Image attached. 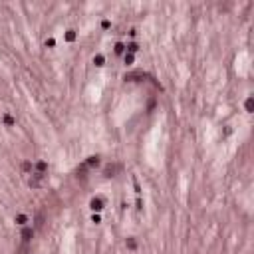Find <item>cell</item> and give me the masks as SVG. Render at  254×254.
Returning a JSON list of instances; mask_svg holds the SVG:
<instances>
[{"mask_svg":"<svg viewBox=\"0 0 254 254\" xmlns=\"http://www.w3.org/2000/svg\"><path fill=\"white\" fill-rule=\"evenodd\" d=\"M34 236V228L32 227H24L22 228V240L24 242H30V238Z\"/></svg>","mask_w":254,"mask_h":254,"instance_id":"6da1fadb","label":"cell"},{"mask_svg":"<svg viewBox=\"0 0 254 254\" xmlns=\"http://www.w3.org/2000/svg\"><path fill=\"white\" fill-rule=\"evenodd\" d=\"M46 171H48V163H46V161H40V163H36V173H38V175H44Z\"/></svg>","mask_w":254,"mask_h":254,"instance_id":"7a4b0ae2","label":"cell"},{"mask_svg":"<svg viewBox=\"0 0 254 254\" xmlns=\"http://www.w3.org/2000/svg\"><path fill=\"white\" fill-rule=\"evenodd\" d=\"M89 206H91L94 210H101V209H103V201H101V199H91Z\"/></svg>","mask_w":254,"mask_h":254,"instance_id":"3957f363","label":"cell"},{"mask_svg":"<svg viewBox=\"0 0 254 254\" xmlns=\"http://www.w3.org/2000/svg\"><path fill=\"white\" fill-rule=\"evenodd\" d=\"M117 169H119V165H107V167H105V171H103L105 177H111V175H113Z\"/></svg>","mask_w":254,"mask_h":254,"instance_id":"277c9868","label":"cell"},{"mask_svg":"<svg viewBox=\"0 0 254 254\" xmlns=\"http://www.w3.org/2000/svg\"><path fill=\"white\" fill-rule=\"evenodd\" d=\"M16 222L20 224V227H26V224H28V216L26 215H18L16 216Z\"/></svg>","mask_w":254,"mask_h":254,"instance_id":"5b68a950","label":"cell"},{"mask_svg":"<svg viewBox=\"0 0 254 254\" xmlns=\"http://www.w3.org/2000/svg\"><path fill=\"white\" fill-rule=\"evenodd\" d=\"M125 48H127V52H129V54H135V52L139 50V46L135 44V42H131V44H127Z\"/></svg>","mask_w":254,"mask_h":254,"instance_id":"8992f818","label":"cell"},{"mask_svg":"<svg viewBox=\"0 0 254 254\" xmlns=\"http://www.w3.org/2000/svg\"><path fill=\"white\" fill-rule=\"evenodd\" d=\"M125 246H127V248H131V250H135V248H137V242H135V238H127Z\"/></svg>","mask_w":254,"mask_h":254,"instance_id":"52a82bcc","label":"cell"},{"mask_svg":"<svg viewBox=\"0 0 254 254\" xmlns=\"http://www.w3.org/2000/svg\"><path fill=\"white\" fill-rule=\"evenodd\" d=\"M94 62H95V66H103L105 58H103V56H95V58H94Z\"/></svg>","mask_w":254,"mask_h":254,"instance_id":"ba28073f","label":"cell"},{"mask_svg":"<svg viewBox=\"0 0 254 254\" xmlns=\"http://www.w3.org/2000/svg\"><path fill=\"white\" fill-rule=\"evenodd\" d=\"M97 163H100V159H97V157H89V159H88V165H89V167H95Z\"/></svg>","mask_w":254,"mask_h":254,"instance_id":"9c48e42d","label":"cell"},{"mask_svg":"<svg viewBox=\"0 0 254 254\" xmlns=\"http://www.w3.org/2000/svg\"><path fill=\"white\" fill-rule=\"evenodd\" d=\"M4 123L6 125H14V117L12 115H4Z\"/></svg>","mask_w":254,"mask_h":254,"instance_id":"30bf717a","label":"cell"},{"mask_svg":"<svg viewBox=\"0 0 254 254\" xmlns=\"http://www.w3.org/2000/svg\"><path fill=\"white\" fill-rule=\"evenodd\" d=\"M74 38H76V34H74V30H70V32L66 34V40L68 42H74Z\"/></svg>","mask_w":254,"mask_h":254,"instance_id":"8fae6325","label":"cell"},{"mask_svg":"<svg viewBox=\"0 0 254 254\" xmlns=\"http://www.w3.org/2000/svg\"><path fill=\"white\" fill-rule=\"evenodd\" d=\"M123 50H125L123 44H115V54H123Z\"/></svg>","mask_w":254,"mask_h":254,"instance_id":"7c38bea8","label":"cell"},{"mask_svg":"<svg viewBox=\"0 0 254 254\" xmlns=\"http://www.w3.org/2000/svg\"><path fill=\"white\" fill-rule=\"evenodd\" d=\"M123 60H125V64H131V62H133V54H125Z\"/></svg>","mask_w":254,"mask_h":254,"instance_id":"4fadbf2b","label":"cell"}]
</instances>
